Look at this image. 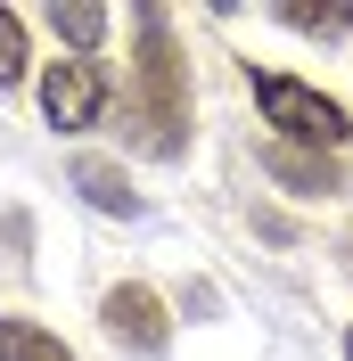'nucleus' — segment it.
Here are the masks:
<instances>
[{"mask_svg":"<svg viewBox=\"0 0 353 361\" xmlns=\"http://www.w3.org/2000/svg\"><path fill=\"white\" fill-rule=\"evenodd\" d=\"M132 25H140V90H132L140 148H148V157H181V148H189V58H181L164 8H140Z\"/></svg>","mask_w":353,"mask_h":361,"instance_id":"f257e3e1","label":"nucleus"},{"mask_svg":"<svg viewBox=\"0 0 353 361\" xmlns=\"http://www.w3.org/2000/svg\"><path fill=\"white\" fill-rule=\"evenodd\" d=\"M255 107H263V123L287 140V148H321V157H337L345 148V107H337L329 90L296 82V74H255Z\"/></svg>","mask_w":353,"mask_h":361,"instance_id":"f03ea898","label":"nucleus"},{"mask_svg":"<svg viewBox=\"0 0 353 361\" xmlns=\"http://www.w3.org/2000/svg\"><path fill=\"white\" fill-rule=\"evenodd\" d=\"M42 115L58 132H90V123L107 115V74H99V58H58V66L42 74Z\"/></svg>","mask_w":353,"mask_h":361,"instance_id":"7ed1b4c3","label":"nucleus"},{"mask_svg":"<svg viewBox=\"0 0 353 361\" xmlns=\"http://www.w3.org/2000/svg\"><path fill=\"white\" fill-rule=\"evenodd\" d=\"M99 320H107L115 345H132V353H164L173 345V320H164V304H156V288H140V279H124V288H107V304H99Z\"/></svg>","mask_w":353,"mask_h":361,"instance_id":"20e7f679","label":"nucleus"},{"mask_svg":"<svg viewBox=\"0 0 353 361\" xmlns=\"http://www.w3.org/2000/svg\"><path fill=\"white\" fill-rule=\"evenodd\" d=\"M263 173L287 180L296 197H329V189H337V157H321V148H287V140L263 148Z\"/></svg>","mask_w":353,"mask_h":361,"instance_id":"39448f33","label":"nucleus"},{"mask_svg":"<svg viewBox=\"0 0 353 361\" xmlns=\"http://www.w3.org/2000/svg\"><path fill=\"white\" fill-rule=\"evenodd\" d=\"M74 189H83L99 214H124V222L140 214V189L124 180V164H115V157H74Z\"/></svg>","mask_w":353,"mask_h":361,"instance_id":"423d86ee","label":"nucleus"},{"mask_svg":"<svg viewBox=\"0 0 353 361\" xmlns=\"http://www.w3.org/2000/svg\"><path fill=\"white\" fill-rule=\"evenodd\" d=\"M0 361H74L66 345L49 337L42 320H17V312H0Z\"/></svg>","mask_w":353,"mask_h":361,"instance_id":"0eeeda50","label":"nucleus"},{"mask_svg":"<svg viewBox=\"0 0 353 361\" xmlns=\"http://www.w3.org/2000/svg\"><path fill=\"white\" fill-rule=\"evenodd\" d=\"M49 25L74 42V58H90V49L107 42V8H99V0H66V8H49Z\"/></svg>","mask_w":353,"mask_h":361,"instance_id":"6e6552de","label":"nucleus"},{"mask_svg":"<svg viewBox=\"0 0 353 361\" xmlns=\"http://www.w3.org/2000/svg\"><path fill=\"white\" fill-rule=\"evenodd\" d=\"M287 33H312V42H345L353 33V8H280Z\"/></svg>","mask_w":353,"mask_h":361,"instance_id":"1a4fd4ad","label":"nucleus"},{"mask_svg":"<svg viewBox=\"0 0 353 361\" xmlns=\"http://www.w3.org/2000/svg\"><path fill=\"white\" fill-rule=\"evenodd\" d=\"M25 82V17L17 8H0V90Z\"/></svg>","mask_w":353,"mask_h":361,"instance_id":"9d476101","label":"nucleus"},{"mask_svg":"<svg viewBox=\"0 0 353 361\" xmlns=\"http://www.w3.org/2000/svg\"><path fill=\"white\" fill-rule=\"evenodd\" d=\"M345 361H353V329H345Z\"/></svg>","mask_w":353,"mask_h":361,"instance_id":"9b49d317","label":"nucleus"}]
</instances>
